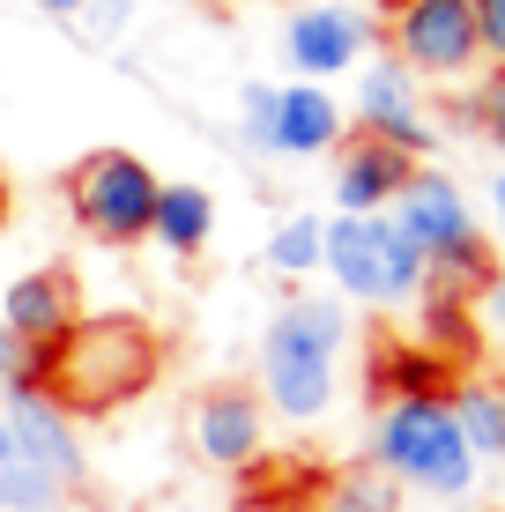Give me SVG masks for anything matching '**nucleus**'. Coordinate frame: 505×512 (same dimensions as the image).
Masks as SVG:
<instances>
[{
  "label": "nucleus",
  "mask_w": 505,
  "mask_h": 512,
  "mask_svg": "<svg viewBox=\"0 0 505 512\" xmlns=\"http://www.w3.org/2000/svg\"><path fill=\"white\" fill-rule=\"evenodd\" d=\"M156 372H164V334L134 312H97V320H75L60 349L30 357V379L60 401L67 416H112L127 401H142Z\"/></svg>",
  "instance_id": "nucleus-1"
},
{
  "label": "nucleus",
  "mask_w": 505,
  "mask_h": 512,
  "mask_svg": "<svg viewBox=\"0 0 505 512\" xmlns=\"http://www.w3.org/2000/svg\"><path fill=\"white\" fill-rule=\"evenodd\" d=\"M342 349H350V305L290 297L260 334V409H275L283 423H320L342 386Z\"/></svg>",
  "instance_id": "nucleus-2"
},
{
  "label": "nucleus",
  "mask_w": 505,
  "mask_h": 512,
  "mask_svg": "<svg viewBox=\"0 0 505 512\" xmlns=\"http://www.w3.org/2000/svg\"><path fill=\"white\" fill-rule=\"evenodd\" d=\"M387 216H394V231L424 253V290H446V297H461V305H476V297L491 290L498 260H491V245H483V223H476V208H468V193L446 179V171L416 164Z\"/></svg>",
  "instance_id": "nucleus-3"
},
{
  "label": "nucleus",
  "mask_w": 505,
  "mask_h": 512,
  "mask_svg": "<svg viewBox=\"0 0 505 512\" xmlns=\"http://www.w3.org/2000/svg\"><path fill=\"white\" fill-rule=\"evenodd\" d=\"M372 468H387L402 490H431V498H468V490H476V453H468L446 394L379 401V416H372Z\"/></svg>",
  "instance_id": "nucleus-4"
},
{
  "label": "nucleus",
  "mask_w": 505,
  "mask_h": 512,
  "mask_svg": "<svg viewBox=\"0 0 505 512\" xmlns=\"http://www.w3.org/2000/svg\"><path fill=\"white\" fill-rule=\"evenodd\" d=\"M320 268L335 275V290L350 305H416L424 297V253L394 231V216H335L327 223Z\"/></svg>",
  "instance_id": "nucleus-5"
},
{
  "label": "nucleus",
  "mask_w": 505,
  "mask_h": 512,
  "mask_svg": "<svg viewBox=\"0 0 505 512\" xmlns=\"http://www.w3.org/2000/svg\"><path fill=\"white\" fill-rule=\"evenodd\" d=\"M156 186L164 179H156L134 149H90L67 171V216L97 245H142L149 216H156Z\"/></svg>",
  "instance_id": "nucleus-6"
},
{
  "label": "nucleus",
  "mask_w": 505,
  "mask_h": 512,
  "mask_svg": "<svg viewBox=\"0 0 505 512\" xmlns=\"http://www.w3.org/2000/svg\"><path fill=\"white\" fill-rule=\"evenodd\" d=\"M387 60H402L416 82H461L476 75V8L468 0H387Z\"/></svg>",
  "instance_id": "nucleus-7"
},
{
  "label": "nucleus",
  "mask_w": 505,
  "mask_h": 512,
  "mask_svg": "<svg viewBox=\"0 0 505 512\" xmlns=\"http://www.w3.org/2000/svg\"><path fill=\"white\" fill-rule=\"evenodd\" d=\"M0 423H8L15 453H23V461L38 468L52 490H60V498H82V490H90V453H82L75 416H67L38 379H15V386H8V401H0Z\"/></svg>",
  "instance_id": "nucleus-8"
},
{
  "label": "nucleus",
  "mask_w": 505,
  "mask_h": 512,
  "mask_svg": "<svg viewBox=\"0 0 505 512\" xmlns=\"http://www.w3.org/2000/svg\"><path fill=\"white\" fill-rule=\"evenodd\" d=\"M350 134H372V141H387V149H402L424 164L431 149H439V119H431V104H424V82L409 75L402 60H364L357 67V127Z\"/></svg>",
  "instance_id": "nucleus-9"
},
{
  "label": "nucleus",
  "mask_w": 505,
  "mask_h": 512,
  "mask_svg": "<svg viewBox=\"0 0 505 512\" xmlns=\"http://www.w3.org/2000/svg\"><path fill=\"white\" fill-rule=\"evenodd\" d=\"M186 446H194L201 468L246 475L260 461V446H268V409H260V394L253 386H208V394H194V409H186Z\"/></svg>",
  "instance_id": "nucleus-10"
},
{
  "label": "nucleus",
  "mask_w": 505,
  "mask_h": 512,
  "mask_svg": "<svg viewBox=\"0 0 505 512\" xmlns=\"http://www.w3.org/2000/svg\"><path fill=\"white\" fill-rule=\"evenodd\" d=\"M364 52H372V15L342 8V0H312L283 23V60L298 67V82H335L364 67Z\"/></svg>",
  "instance_id": "nucleus-11"
},
{
  "label": "nucleus",
  "mask_w": 505,
  "mask_h": 512,
  "mask_svg": "<svg viewBox=\"0 0 505 512\" xmlns=\"http://www.w3.org/2000/svg\"><path fill=\"white\" fill-rule=\"evenodd\" d=\"M75 320H82V297H75V275L67 268H30V275L8 282V297H0V327H8L30 357L60 349L67 334H75Z\"/></svg>",
  "instance_id": "nucleus-12"
},
{
  "label": "nucleus",
  "mask_w": 505,
  "mask_h": 512,
  "mask_svg": "<svg viewBox=\"0 0 505 512\" xmlns=\"http://www.w3.org/2000/svg\"><path fill=\"white\" fill-rule=\"evenodd\" d=\"M409 171H416V156L387 149L372 134H350L335 149V216H387L394 193L409 186Z\"/></svg>",
  "instance_id": "nucleus-13"
},
{
  "label": "nucleus",
  "mask_w": 505,
  "mask_h": 512,
  "mask_svg": "<svg viewBox=\"0 0 505 512\" xmlns=\"http://www.w3.org/2000/svg\"><path fill=\"white\" fill-rule=\"evenodd\" d=\"M342 141H350V112L335 104L327 82H283L275 90L268 156H335Z\"/></svg>",
  "instance_id": "nucleus-14"
},
{
  "label": "nucleus",
  "mask_w": 505,
  "mask_h": 512,
  "mask_svg": "<svg viewBox=\"0 0 505 512\" xmlns=\"http://www.w3.org/2000/svg\"><path fill=\"white\" fill-rule=\"evenodd\" d=\"M149 238L164 245L171 260H194V253H208V238H216V193H208V186H186V179L156 186Z\"/></svg>",
  "instance_id": "nucleus-15"
},
{
  "label": "nucleus",
  "mask_w": 505,
  "mask_h": 512,
  "mask_svg": "<svg viewBox=\"0 0 505 512\" xmlns=\"http://www.w3.org/2000/svg\"><path fill=\"white\" fill-rule=\"evenodd\" d=\"M372 394L402 401V394H454V357L424 342H379L372 349Z\"/></svg>",
  "instance_id": "nucleus-16"
},
{
  "label": "nucleus",
  "mask_w": 505,
  "mask_h": 512,
  "mask_svg": "<svg viewBox=\"0 0 505 512\" xmlns=\"http://www.w3.org/2000/svg\"><path fill=\"white\" fill-rule=\"evenodd\" d=\"M446 409H454L476 461H505V379H454Z\"/></svg>",
  "instance_id": "nucleus-17"
},
{
  "label": "nucleus",
  "mask_w": 505,
  "mask_h": 512,
  "mask_svg": "<svg viewBox=\"0 0 505 512\" xmlns=\"http://www.w3.org/2000/svg\"><path fill=\"white\" fill-rule=\"evenodd\" d=\"M320 512H402V483H394L387 468L357 461V468H342V475L320 483Z\"/></svg>",
  "instance_id": "nucleus-18"
},
{
  "label": "nucleus",
  "mask_w": 505,
  "mask_h": 512,
  "mask_svg": "<svg viewBox=\"0 0 505 512\" xmlns=\"http://www.w3.org/2000/svg\"><path fill=\"white\" fill-rule=\"evenodd\" d=\"M320 253H327V216H283L268 231V268L283 275V282H305V275H320Z\"/></svg>",
  "instance_id": "nucleus-19"
},
{
  "label": "nucleus",
  "mask_w": 505,
  "mask_h": 512,
  "mask_svg": "<svg viewBox=\"0 0 505 512\" xmlns=\"http://www.w3.org/2000/svg\"><path fill=\"white\" fill-rule=\"evenodd\" d=\"M52 505H60V490H52L45 475L15 453L8 423H0V512H52Z\"/></svg>",
  "instance_id": "nucleus-20"
},
{
  "label": "nucleus",
  "mask_w": 505,
  "mask_h": 512,
  "mask_svg": "<svg viewBox=\"0 0 505 512\" xmlns=\"http://www.w3.org/2000/svg\"><path fill=\"white\" fill-rule=\"evenodd\" d=\"M468 127L491 141V149H505V67H491V75L476 82V97H468Z\"/></svg>",
  "instance_id": "nucleus-21"
},
{
  "label": "nucleus",
  "mask_w": 505,
  "mask_h": 512,
  "mask_svg": "<svg viewBox=\"0 0 505 512\" xmlns=\"http://www.w3.org/2000/svg\"><path fill=\"white\" fill-rule=\"evenodd\" d=\"M268 127H275V82H246V97H238V134H246L260 156H268Z\"/></svg>",
  "instance_id": "nucleus-22"
},
{
  "label": "nucleus",
  "mask_w": 505,
  "mask_h": 512,
  "mask_svg": "<svg viewBox=\"0 0 505 512\" xmlns=\"http://www.w3.org/2000/svg\"><path fill=\"white\" fill-rule=\"evenodd\" d=\"M476 8V45H483V60L505 67V0H468Z\"/></svg>",
  "instance_id": "nucleus-23"
},
{
  "label": "nucleus",
  "mask_w": 505,
  "mask_h": 512,
  "mask_svg": "<svg viewBox=\"0 0 505 512\" xmlns=\"http://www.w3.org/2000/svg\"><path fill=\"white\" fill-rule=\"evenodd\" d=\"M15 379H30V349L0 327V386H15Z\"/></svg>",
  "instance_id": "nucleus-24"
},
{
  "label": "nucleus",
  "mask_w": 505,
  "mask_h": 512,
  "mask_svg": "<svg viewBox=\"0 0 505 512\" xmlns=\"http://www.w3.org/2000/svg\"><path fill=\"white\" fill-rule=\"evenodd\" d=\"M82 23H90L97 38H112V30L127 23V0H90V8H82Z\"/></svg>",
  "instance_id": "nucleus-25"
},
{
  "label": "nucleus",
  "mask_w": 505,
  "mask_h": 512,
  "mask_svg": "<svg viewBox=\"0 0 505 512\" xmlns=\"http://www.w3.org/2000/svg\"><path fill=\"white\" fill-rule=\"evenodd\" d=\"M476 312H483V320H491V327H505V268L491 275V290L476 297Z\"/></svg>",
  "instance_id": "nucleus-26"
},
{
  "label": "nucleus",
  "mask_w": 505,
  "mask_h": 512,
  "mask_svg": "<svg viewBox=\"0 0 505 512\" xmlns=\"http://www.w3.org/2000/svg\"><path fill=\"white\" fill-rule=\"evenodd\" d=\"M45 15H60V23H82V8H90V0H38Z\"/></svg>",
  "instance_id": "nucleus-27"
},
{
  "label": "nucleus",
  "mask_w": 505,
  "mask_h": 512,
  "mask_svg": "<svg viewBox=\"0 0 505 512\" xmlns=\"http://www.w3.org/2000/svg\"><path fill=\"white\" fill-rule=\"evenodd\" d=\"M491 216H498V231H505V171L491 179Z\"/></svg>",
  "instance_id": "nucleus-28"
},
{
  "label": "nucleus",
  "mask_w": 505,
  "mask_h": 512,
  "mask_svg": "<svg viewBox=\"0 0 505 512\" xmlns=\"http://www.w3.org/2000/svg\"><path fill=\"white\" fill-rule=\"evenodd\" d=\"M0 216H8V186H0Z\"/></svg>",
  "instance_id": "nucleus-29"
}]
</instances>
